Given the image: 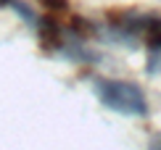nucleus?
<instances>
[{
    "label": "nucleus",
    "instance_id": "f03ea898",
    "mask_svg": "<svg viewBox=\"0 0 161 150\" xmlns=\"http://www.w3.org/2000/svg\"><path fill=\"white\" fill-rule=\"evenodd\" d=\"M40 5H42L45 13H50V16L69 13V0H40Z\"/></svg>",
    "mask_w": 161,
    "mask_h": 150
},
{
    "label": "nucleus",
    "instance_id": "7ed1b4c3",
    "mask_svg": "<svg viewBox=\"0 0 161 150\" xmlns=\"http://www.w3.org/2000/svg\"><path fill=\"white\" fill-rule=\"evenodd\" d=\"M148 150H161V134H156V137L151 140V145H148Z\"/></svg>",
    "mask_w": 161,
    "mask_h": 150
},
{
    "label": "nucleus",
    "instance_id": "f257e3e1",
    "mask_svg": "<svg viewBox=\"0 0 161 150\" xmlns=\"http://www.w3.org/2000/svg\"><path fill=\"white\" fill-rule=\"evenodd\" d=\"M92 92L103 108L119 116H127V119H145L151 111L143 87L130 79H95Z\"/></svg>",
    "mask_w": 161,
    "mask_h": 150
}]
</instances>
